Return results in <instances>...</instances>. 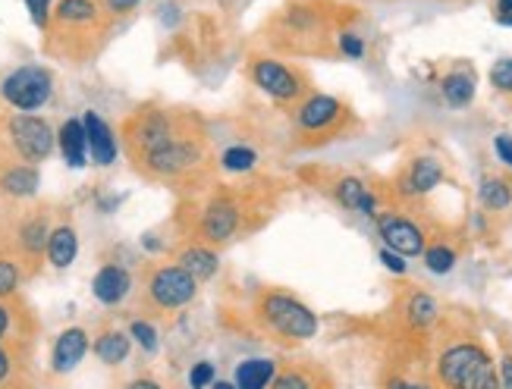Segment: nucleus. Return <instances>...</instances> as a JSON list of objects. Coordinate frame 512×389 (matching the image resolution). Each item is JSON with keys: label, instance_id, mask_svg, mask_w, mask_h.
Segmentation results:
<instances>
[{"label": "nucleus", "instance_id": "obj_21", "mask_svg": "<svg viewBox=\"0 0 512 389\" xmlns=\"http://www.w3.org/2000/svg\"><path fill=\"white\" fill-rule=\"evenodd\" d=\"M403 320H406V327L415 333H431L443 320V308L431 292L412 286L403 295Z\"/></svg>", "mask_w": 512, "mask_h": 389}, {"label": "nucleus", "instance_id": "obj_44", "mask_svg": "<svg viewBox=\"0 0 512 389\" xmlns=\"http://www.w3.org/2000/svg\"><path fill=\"white\" fill-rule=\"evenodd\" d=\"M123 389H164V383L151 374H139V377H132Z\"/></svg>", "mask_w": 512, "mask_h": 389}, {"label": "nucleus", "instance_id": "obj_18", "mask_svg": "<svg viewBox=\"0 0 512 389\" xmlns=\"http://www.w3.org/2000/svg\"><path fill=\"white\" fill-rule=\"evenodd\" d=\"M92 352V333H88L85 327H66L57 333L54 346H51V374L57 377H66L73 374L79 364L85 361V355Z\"/></svg>", "mask_w": 512, "mask_h": 389}, {"label": "nucleus", "instance_id": "obj_42", "mask_svg": "<svg viewBox=\"0 0 512 389\" xmlns=\"http://www.w3.org/2000/svg\"><path fill=\"white\" fill-rule=\"evenodd\" d=\"M494 154H497L500 164L512 173V135L509 132H497L494 135Z\"/></svg>", "mask_w": 512, "mask_h": 389}, {"label": "nucleus", "instance_id": "obj_11", "mask_svg": "<svg viewBox=\"0 0 512 389\" xmlns=\"http://www.w3.org/2000/svg\"><path fill=\"white\" fill-rule=\"evenodd\" d=\"M242 226H246V208H242L239 195L227 189H220V192L214 189L198 204L192 239L205 242L211 248H220V245H230L242 233Z\"/></svg>", "mask_w": 512, "mask_h": 389}, {"label": "nucleus", "instance_id": "obj_40", "mask_svg": "<svg viewBox=\"0 0 512 389\" xmlns=\"http://www.w3.org/2000/svg\"><path fill=\"white\" fill-rule=\"evenodd\" d=\"M377 258H381V264L393 273V277H406V273H409V258L396 255V251H390L384 245H381V251H377Z\"/></svg>", "mask_w": 512, "mask_h": 389}, {"label": "nucleus", "instance_id": "obj_3", "mask_svg": "<svg viewBox=\"0 0 512 389\" xmlns=\"http://www.w3.org/2000/svg\"><path fill=\"white\" fill-rule=\"evenodd\" d=\"M431 377L434 389H500L497 358L481 336L469 330H453L447 339H440Z\"/></svg>", "mask_w": 512, "mask_h": 389}, {"label": "nucleus", "instance_id": "obj_32", "mask_svg": "<svg viewBox=\"0 0 512 389\" xmlns=\"http://www.w3.org/2000/svg\"><path fill=\"white\" fill-rule=\"evenodd\" d=\"M126 333H129V339H132V346H139L145 355H154L161 349V333H158V327H154V320L151 317H129V324H126Z\"/></svg>", "mask_w": 512, "mask_h": 389}, {"label": "nucleus", "instance_id": "obj_28", "mask_svg": "<svg viewBox=\"0 0 512 389\" xmlns=\"http://www.w3.org/2000/svg\"><path fill=\"white\" fill-rule=\"evenodd\" d=\"M478 204L487 217H500L512 208V179L503 173H484L478 182Z\"/></svg>", "mask_w": 512, "mask_h": 389}, {"label": "nucleus", "instance_id": "obj_27", "mask_svg": "<svg viewBox=\"0 0 512 389\" xmlns=\"http://www.w3.org/2000/svg\"><path fill=\"white\" fill-rule=\"evenodd\" d=\"M57 151H60L66 167H73V170L88 167V142H85L82 117H70V120L60 123V129H57Z\"/></svg>", "mask_w": 512, "mask_h": 389}, {"label": "nucleus", "instance_id": "obj_12", "mask_svg": "<svg viewBox=\"0 0 512 389\" xmlns=\"http://www.w3.org/2000/svg\"><path fill=\"white\" fill-rule=\"evenodd\" d=\"M57 79L48 66L22 63L0 79V101L16 113H38L51 104Z\"/></svg>", "mask_w": 512, "mask_h": 389}, {"label": "nucleus", "instance_id": "obj_30", "mask_svg": "<svg viewBox=\"0 0 512 389\" xmlns=\"http://www.w3.org/2000/svg\"><path fill=\"white\" fill-rule=\"evenodd\" d=\"M459 258H462V248H459V242H453V236H431V242L425 245V251H421V261H425L428 273H434V277H447V273H453Z\"/></svg>", "mask_w": 512, "mask_h": 389}, {"label": "nucleus", "instance_id": "obj_17", "mask_svg": "<svg viewBox=\"0 0 512 389\" xmlns=\"http://www.w3.org/2000/svg\"><path fill=\"white\" fill-rule=\"evenodd\" d=\"M132 289H136V277H132V270L126 264L117 261L101 264L92 277V295L104 308H120L132 295Z\"/></svg>", "mask_w": 512, "mask_h": 389}, {"label": "nucleus", "instance_id": "obj_31", "mask_svg": "<svg viewBox=\"0 0 512 389\" xmlns=\"http://www.w3.org/2000/svg\"><path fill=\"white\" fill-rule=\"evenodd\" d=\"M22 280H26V267L16 258V251L0 248V302L16 299Z\"/></svg>", "mask_w": 512, "mask_h": 389}, {"label": "nucleus", "instance_id": "obj_22", "mask_svg": "<svg viewBox=\"0 0 512 389\" xmlns=\"http://www.w3.org/2000/svg\"><path fill=\"white\" fill-rule=\"evenodd\" d=\"M271 389H333V380L318 361H286Z\"/></svg>", "mask_w": 512, "mask_h": 389}, {"label": "nucleus", "instance_id": "obj_45", "mask_svg": "<svg viewBox=\"0 0 512 389\" xmlns=\"http://www.w3.org/2000/svg\"><path fill=\"white\" fill-rule=\"evenodd\" d=\"M387 389H434V386L425 380H415V377H393L387 383Z\"/></svg>", "mask_w": 512, "mask_h": 389}, {"label": "nucleus", "instance_id": "obj_5", "mask_svg": "<svg viewBox=\"0 0 512 389\" xmlns=\"http://www.w3.org/2000/svg\"><path fill=\"white\" fill-rule=\"evenodd\" d=\"M252 320L264 336L283 342V346H302L321 330V317L315 308L286 289H261L252 302Z\"/></svg>", "mask_w": 512, "mask_h": 389}, {"label": "nucleus", "instance_id": "obj_20", "mask_svg": "<svg viewBox=\"0 0 512 389\" xmlns=\"http://www.w3.org/2000/svg\"><path fill=\"white\" fill-rule=\"evenodd\" d=\"M173 264H180L186 273H192L198 283H205V280L217 277L220 251L205 245V242H198V239H183L180 245H176V251H173Z\"/></svg>", "mask_w": 512, "mask_h": 389}, {"label": "nucleus", "instance_id": "obj_41", "mask_svg": "<svg viewBox=\"0 0 512 389\" xmlns=\"http://www.w3.org/2000/svg\"><path fill=\"white\" fill-rule=\"evenodd\" d=\"M16 355H13V349L7 346V342H0V386H7V383H13V377H16Z\"/></svg>", "mask_w": 512, "mask_h": 389}, {"label": "nucleus", "instance_id": "obj_26", "mask_svg": "<svg viewBox=\"0 0 512 389\" xmlns=\"http://www.w3.org/2000/svg\"><path fill=\"white\" fill-rule=\"evenodd\" d=\"M92 355L104 368H123L132 355V339L123 327H101L92 336Z\"/></svg>", "mask_w": 512, "mask_h": 389}, {"label": "nucleus", "instance_id": "obj_13", "mask_svg": "<svg viewBox=\"0 0 512 389\" xmlns=\"http://www.w3.org/2000/svg\"><path fill=\"white\" fill-rule=\"evenodd\" d=\"M374 226L377 236H381V245L403 258H421V251L431 242L425 223H418L403 208H381V214L374 217Z\"/></svg>", "mask_w": 512, "mask_h": 389}, {"label": "nucleus", "instance_id": "obj_25", "mask_svg": "<svg viewBox=\"0 0 512 389\" xmlns=\"http://www.w3.org/2000/svg\"><path fill=\"white\" fill-rule=\"evenodd\" d=\"M79 258V230L70 220H60L51 226L48 248H44V261L54 270H70Z\"/></svg>", "mask_w": 512, "mask_h": 389}, {"label": "nucleus", "instance_id": "obj_39", "mask_svg": "<svg viewBox=\"0 0 512 389\" xmlns=\"http://www.w3.org/2000/svg\"><path fill=\"white\" fill-rule=\"evenodd\" d=\"M98 4L104 7V13L110 19H123V16H132L139 7H142V0H98Z\"/></svg>", "mask_w": 512, "mask_h": 389}, {"label": "nucleus", "instance_id": "obj_37", "mask_svg": "<svg viewBox=\"0 0 512 389\" xmlns=\"http://www.w3.org/2000/svg\"><path fill=\"white\" fill-rule=\"evenodd\" d=\"M54 4L57 0H26V10H29V19L38 32H48L51 26V13H54Z\"/></svg>", "mask_w": 512, "mask_h": 389}, {"label": "nucleus", "instance_id": "obj_33", "mask_svg": "<svg viewBox=\"0 0 512 389\" xmlns=\"http://www.w3.org/2000/svg\"><path fill=\"white\" fill-rule=\"evenodd\" d=\"M255 164H258V151L249 145H230L224 154L217 157V167L230 176H246L255 170Z\"/></svg>", "mask_w": 512, "mask_h": 389}, {"label": "nucleus", "instance_id": "obj_10", "mask_svg": "<svg viewBox=\"0 0 512 389\" xmlns=\"http://www.w3.org/2000/svg\"><path fill=\"white\" fill-rule=\"evenodd\" d=\"M0 139L10 151V160L32 167L44 164L57 151V132L38 113H10V117H4V135Z\"/></svg>", "mask_w": 512, "mask_h": 389}, {"label": "nucleus", "instance_id": "obj_15", "mask_svg": "<svg viewBox=\"0 0 512 389\" xmlns=\"http://www.w3.org/2000/svg\"><path fill=\"white\" fill-rule=\"evenodd\" d=\"M51 214L48 208H35L26 211L16 220V230H13V251L16 258L26 267V277L38 270L41 258H44V248H48V236H51Z\"/></svg>", "mask_w": 512, "mask_h": 389}, {"label": "nucleus", "instance_id": "obj_1", "mask_svg": "<svg viewBox=\"0 0 512 389\" xmlns=\"http://www.w3.org/2000/svg\"><path fill=\"white\" fill-rule=\"evenodd\" d=\"M359 19L355 7L333 0H286L264 22V41L271 54L289 57H337L333 41L337 32Z\"/></svg>", "mask_w": 512, "mask_h": 389}, {"label": "nucleus", "instance_id": "obj_38", "mask_svg": "<svg viewBox=\"0 0 512 389\" xmlns=\"http://www.w3.org/2000/svg\"><path fill=\"white\" fill-rule=\"evenodd\" d=\"M217 380V368L214 361H195L189 368V386L192 389H208Z\"/></svg>", "mask_w": 512, "mask_h": 389}, {"label": "nucleus", "instance_id": "obj_23", "mask_svg": "<svg viewBox=\"0 0 512 389\" xmlns=\"http://www.w3.org/2000/svg\"><path fill=\"white\" fill-rule=\"evenodd\" d=\"M41 189V173L32 164H19V160H4L0 164V195L13 201H29Z\"/></svg>", "mask_w": 512, "mask_h": 389}, {"label": "nucleus", "instance_id": "obj_36", "mask_svg": "<svg viewBox=\"0 0 512 389\" xmlns=\"http://www.w3.org/2000/svg\"><path fill=\"white\" fill-rule=\"evenodd\" d=\"M487 79H491V88L497 91V95H506L512 98V57H503L491 66V73H487Z\"/></svg>", "mask_w": 512, "mask_h": 389}, {"label": "nucleus", "instance_id": "obj_14", "mask_svg": "<svg viewBox=\"0 0 512 389\" xmlns=\"http://www.w3.org/2000/svg\"><path fill=\"white\" fill-rule=\"evenodd\" d=\"M447 179V164L434 154H415L406 160L403 170L393 179V198L403 204H415L421 198H428L440 182Z\"/></svg>", "mask_w": 512, "mask_h": 389}, {"label": "nucleus", "instance_id": "obj_46", "mask_svg": "<svg viewBox=\"0 0 512 389\" xmlns=\"http://www.w3.org/2000/svg\"><path fill=\"white\" fill-rule=\"evenodd\" d=\"M512 13V0H494V16H509Z\"/></svg>", "mask_w": 512, "mask_h": 389}, {"label": "nucleus", "instance_id": "obj_47", "mask_svg": "<svg viewBox=\"0 0 512 389\" xmlns=\"http://www.w3.org/2000/svg\"><path fill=\"white\" fill-rule=\"evenodd\" d=\"M211 389H236V383L233 380H214Z\"/></svg>", "mask_w": 512, "mask_h": 389}, {"label": "nucleus", "instance_id": "obj_9", "mask_svg": "<svg viewBox=\"0 0 512 389\" xmlns=\"http://www.w3.org/2000/svg\"><path fill=\"white\" fill-rule=\"evenodd\" d=\"M198 299V280L180 264H151L142 286V305L154 314H176Z\"/></svg>", "mask_w": 512, "mask_h": 389}, {"label": "nucleus", "instance_id": "obj_8", "mask_svg": "<svg viewBox=\"0 0 512 389\" xmlns=\"http://www.w3.org/2000/svg\"><path fill=\"white\" fill-rule=\"evenodd\" d=\"M246 73L261 95H267L274 104L289 107V110L315 91L305 66L286 60L280 54H271V51H252L249 63H246Z\"/></svg>", "mask_w": 512, "mask_h": 389}, {"label": "nucleus", "instance_id": "obj_34", "mask_svg": "<svg viewBox=\"0 0 512 389\" xmlns=\"http://www.w3.org/2000/svg\"><path fill=\"white\" fill-rule=\"evenodd\" d=\"M333 51H337V57H346V60H365L368 54V44L365 38L355 32L352 26L340 29L337 32V41H333Z\"/></svg>", "mask_w": 512, "mask_h": 389}, {"label": "nucleus", "instance_id": "obj_16", "mask_svg": "<svg viewBox=\"0 0 512 389\" xmlns=\"http://www.w3.org/2000/svg\"><path fill=\"white\" fill-rule=\"evenodd\" d=\"M330 198L337 201L343 211L368 217V220H374L377 214H381V192H377L362 176H352V173L337 176L330 182Z\"/></svg>", "mask_w": 512, "mask_h": 389}, {"label": "nucleus", "instance_id": "obj_24", "mask_svg": "<svg viewBox=\"0 0 512 389\" xmlns=\"http://www.w3.org/2000/svg\"><path fill=\"white\" fill-rule=\"evenodd\" d=\"M475 91H478V76L472 70V63H456L453 70H447L440 79V98L447 101L453 110L472 107Z\"/></svg>", "mask_w": 512, "mask_h": 389}, {"label": "nucleus", "instance_id": "obj_4", "mask_svg": "<svg viewBox=\"0 0 512 389\" xmlns=\"http://www.w3.org/2000/svg\"><path fill=\"white\" fill-rule=\"evenodd\" d=\"M110 19L98 0H57L48 26V54L66 60H88L107 41Z\"/></svg>", "mask_w": 512, "mask_h": 389}, {"label": "nucleus", "instance_id": "obj_43", "mask_svg": "<svg viewBox=\"0 0 512 389\" xmlns=\"http://www.w3.org/2000/svg\"><path fill=\"white\" fill-rule=\"evenodd\" d=\"M497 380L500 389H512V349H503V355L497 358Z\"/></svg>", "mask_w": 512, "mask_h": 389}, {"label": "nucleus", "instance_id": "obj_35", "mask_svg": "<svg viewBox=\"0 0 512 389\" xmlns=\"http://www.w3.org/2000/svg\"><path fill=\"white\" fill-rule=\"evenodd\" d=\"M19 302L10 299V302H0V342H10L19 336Z\"/></svg>", "mask_w": 512, "mask_h": 389}, {"label": "nucleus", "instance_id": "obj_2", "mask_svg": "<svg viewBox=\"0 0 512 389\" xmlns=\"http://www.w3.org/2000/svg\"><path fill=\"white\" fill-rule=\"evenodd\" d=\"M132 167H136L139 176H145L151 182L195 189V186H205L211 167H217V164H214L211 148H208L205 126H198V129L176 135V139H170L167 145L136 157L132 160Z\"/></svg>", "mask_w": 512, "mask_h": 389}, {"label": "nucleus", "instance_id": "obj_19", "mask_svg": "<svg viewBox=\"0 0 512 389\" xmlns=\"http://www.w3.org/2000/svg\"><path fill=\"white\" fill-rule=\"evenodd\" d=\"M82 126H85V142H88V160H92L95 167H114L120 154V139L114 126H110L98 110H85Z\"/></svg>", "mask_w": 512, "mask_h": 389}, {"label": "nucleus", "instance_id": "obj_6", "mask_svg": "<svg viewBox=\"0 0 512 389\" xmlns=\"http://www.w3.org/2000/svg\"><path fill=\"white\" fill-rule=\"evenodd\" d=\"M289 126H293V135L302 148H321L359 129V117L343 98L327 95V91H311L305 101L289 110Z\"/></svg>", "mask_w": 512, "mask_h": 389}, {"label": "nucleus", "instance_id": "obj_7", "mask_svg": "<svg viewBox=\"0 0 512 389\" xmlns=\"http://www.w3.org/2000/svg\"><path fill=\"white\" fill-rule=\"evenodd\" d=\"M202 120L195 117L189 110H170L161 104H145L136 113H129L123 129H120V139H123V151L129 160H136L154 148L167 145L176 135H183L189 129H198Z\"/></svg>", "mask_w": 512, "mask_h": 389}, {"label": "nucleus", "instance_id": "obj_29", "mask_svg": "<svg viewBox=\"0 0 512 389\" xmlns=\"http://www.w3.org/2000/svg\"><path fill=\"white\" fill-rule=\"evenodd\" d=\"M280 371V364L274 358H242L233 371L236 389H271L274 377Z\"/></svg>", "mask_w": 512, "mask_h": 389}]
</instances>
